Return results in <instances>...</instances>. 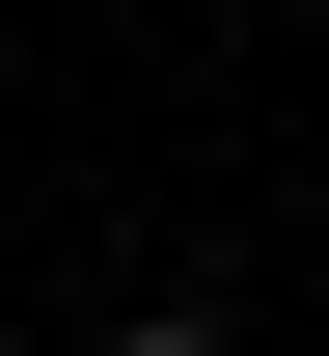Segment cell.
I'll return each mask as SVG.
<instances>
[{
  "label": "cell",
  "instance_id": "1",
  "mask_svg": "<svg viewBox=\"0 0 329 356\" xmlns=\"http://www.w3.org/2000/svg\"><path fill=\"white\" fill-rule=\"evenodd\" d=\"M110 356H247V329H220V302H138V329H110Z\"/></svg>",
  "mask_w": 329,
  "mask_h": 356
}]
</instances>
